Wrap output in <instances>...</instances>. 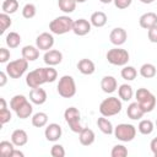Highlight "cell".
Masks as SVG:
<instances>
[{
  "mask_svg": "<svg viewBox=\"0 0 157 157\" xmlns=\"http://www.w3.org/2000/svg\"><path fill=\"white\" fill-rule=\"evenodd\" d=\"M58 78V72L53 66L38 67L29 71L26 76V83L29 88L40 87L43 83L54 82Z\"/></svg>",
  "mask_w": 157,
  "mask_h": 157,
  "instance_id": "cell-1",
  "label": "cell"
},
{
  "mask_svg": "<svg viewBox=\"0 0 157 157\" xmlns=\"http://www.w3.org/2000/svg\"><path fill=\"white\" fill-rule=\"evenodd\" d=\"M72 26H74V20L67 16V15H63L59 17H55L54 20L50 21L49 23V31L53 34H65L70 31H72Z\"/></svg>",
  "mask_w": 157,
  "mask_h": 157,
  "instance_id": "cell-2",
  "label": "cell"
},
{
  "mask_svg": "<svg viewBox=\"0 0 157 157\" xmlns=\"http://www.w3.org/2000/svg\"><path fill=\"white\" fill-rule=\"evenodd\" d=\"M121 108H123V104L118 97H108L101 102L99 113L101 115L109 118V117H114L119 114L121 112Z\"/></svg>",
  "mask_w": 157,
  "mask_h": 157,
  "instance_id": "cell-3",
  "label": "cell"
},
{
  "mask_svg": "<svg viewBox=\"0 0 157 157\" xmlns=\"http://www.w3.org/2000/svg\"><path fill=\"white\" fill-rule=\"evenodd\" d=\"M135 97H136V102L140 104V107L144 109L145 113H150L155 109L156 107V97L147 90V88H137V91L135 92Z\"/></svg>",
  "mask_w": 157,
  "mask_h": 157,
  "instance_id": "cell-4",
  "label": "cell"
},
{
  "mask_svg": "<svg viewBox=\"0 0 157 157\" xmlns=\"http://www.w3.org/2000/svg\"><path fill=\"white\" fill-rule=\"evenodd\" d=\"M56 91L59 93V96H61L63 98H71L76 94V83L72 76L70 75H64L59 78L58 86H56Z\"/></svg>",
  "mask_w": 157,
  "mask_h": 157,
  "instance_id": "cell-5",
  "label": "cell"
},
{
  "mask_svg": "<svg viewBox=\"0 0 157 157\" xmlns=\"http://www.w3.org/2000/svg\"><path fill=\"white\" fill-rule=\"evenodd\" d=\"M105 58H107L109 64L115 65V66H125L128 64V61L130 60L129 52L126 49H123V48H119V47L109 49L107 52Z\"/></svg>",
  "mask_w": 157,
  "mask_h": 157,
  "instance_id": "cell-6",
  "label": "cell"
},
{
  "mask_svg": "<svg viewBox=\"0 0 157 157\" xmlns=\"http://www.w3.org/2000/svg\"><path fill=\"white\" fill-rule=\"evenodd\" d=\"M64 118L72 132L78 134L83 129V126L81 125V113L77 108H75V107L66 108L64 112Z\"/></svg>",
  "mask_w": 157,
  "mask_h": 157,
  "instance_id": "cell-7",
  "label": "cell"
},
{
  "mask_svg": "<svg viewBox=\"0 0 157 157\" xmlns=\"http://www.w3.org/2000/svg\"><path fill=\"white\" fill-rule=\"evenodd\" d=\"M27 69H28V60H26L25 58H21V59H16L7 63L5 71L11 78H20L23 76Z\"/></svg>",
  "mask_w": 157,
  "mask_h": 157,
  "instance_id": "cell-8",
  "label": "cell"
},
{
  "mask_svg": "<svg viewBox=\"0 0 157 157\" xmlns=\"http://www.w3.org/2000/svg\"><path fill=\"white\" fill-rule=\"evenodd\" d=\"M114 136L123 142H130L136 136V128L132 124L121 123L114 128Z\"/></svg>",
  "mask_w": 157,
  "mask_h": 157,
  "instance_id": "cell-9",
  "label": "cell"
},
{
  "mask_svg": "<svg viewBox=\"0 0 157 157\" xmlns=\"http://www.w3.org/2000/svg\"><path fill=\"white\" fill-rule=\"evenodd\" d=\"M54 45V37L52 33L49 32H43L40 33L37 38H36V47L39 49V50H49L52 49Z\"/></svg>",
  "mask_w": 157,
  "mask_h": 157,
  "instance_id": "cell-10",
  "label": "cell"
},
{
  "mask_svg": "<svg viewBox=\"0 0 157 157\" xmlns=\"http://www.w3.org/2000/svg\"><path fill=\"white\" fill-rule=\"evenodd\" d=\"M63 135V130H61V126L56 123H50L45 126V130H44V136L48 141L50 142H56Z\"/></svg>",
  "mask_w": 157,
  "mask_h": 157,
  "instance_id": "cell-11",
  "label": "cell"
},
{
  "mask_svg": "<svg viewBox=\"0 0 157 157\" xmlns=\"http://www.w3.org/2000/svg\"><path fill=\"white\" fill-rule=\"evenodd\" d=\"M128 39V33L124 28L121 27H115L110 31L109 33V40L112 44L119 47V45H123Z\"/></svg>",
  "mask_w": 157,
  "mask_h": 157,
  "instance_id": "cell-12",
  "label": "cell"
},
{
  "mask_svg": "<svg viewBox=\"0 0 157 157\" xmlns=\"http://www.w3.org/2000/svg\"><path fill=\"white\" fill-rule=\"evenodd\" d=\"M43 61L48 66H55L59 65L63 61V53L58 49H49L43 55Z\"/></svg>",
  "mask_w": 157,
  "mask_h": 157,
  "instance_id": "cell-13",
  "label": "cell"
},
{
  "mask_svg": "<svg viewBox=\"0 0 157 157\" xmlns=\"http://www.w3.org/2000/svg\"><path fill=\"white\" fill-rule=\"evenodd\" d=\"M91 22L86 18H78L76 21H74V26H72V32L76 34V36H86L91 32Z\"/></svg>",
  "mask_w": 157,
  "mask_h": 157,
  "instance_id": "cell-14",
  "label": "cell"
},
{
  "mask_svg": "<svg viewBox=\"0 0 157 157\" xmlns=\"http://www.w3.org/2000/svg\"><path fill=\"white\" fill-rule=\"evenodd\" d=\"M101 88L104 93H113L118 88V82L114 76L105 75L101 80Z\"/></svg>",
  "mask_w": 157,
  "mask_h": 157,
  "instance_id": "cell-15",
  "label": "cell"
},
{
  "mask_svg": "<svg viewBox=\"0 0 157 157\" xmlns=\"http://www.w3.org/2000/svg\"><path fill=\"white\" fill-rule=\"evenodd\" d=\"M29 101L33 104H44L47 101V92L45 90L40 88V87H36V88H31L29 91Z\"/></svg>",
  "mask_w": 157,
  "mask_h": 157,
  "instance_id": "cell-16",
  "label": "cell"
},
{
  "mask_svg": "<svg viewBox=\"0 0 157 157\" xmlns=\"http://www.w3.org/2000/svg\"><path fill=\"white\" fill-rule=\"evenodd\" d=\"M139 25H140V27H142L145 29H148V28L156 26L157 25V13H155V12H145L144 15L140 16Z\"/></svg>",
  "mask_w": 157,
  "mask_h": 157,
  "instance_id": "cell-17",
  "label": "cell"
},
{
  "mask_svg": "<svg viewBox=\"0 0 157 157\" xmlns=\"http://www.w3.org/2000/svg\"><path fill=\"white\" fill-rule=\"evenodd\" d=\"M96 140V135L94 131L90 128H83L80 132H78V141L82 146H90Z\"/></svg>",
  "mask_w": 157,
  "mask_h": 157,
  "instance_id": "cell-18",
  "label": "cell"
},
{
  "mask_svg": "<svg viewBox=\"0 0 157 157\" xmlns=\"http://www.w3.org/2000/svg\"><path fill=\"white\" fill-rule=\"evenodd\" d=\"M146 113L144 112V109L140 107V104L137 102H132L128 105L126 109V115L131 119V120H140Z\"/></svg>",
  "mask_w": 157,
  "mask_h": 157,
  "instance_id": "cell-19",
  "label": "cell"
},
{
  "mask_svg": "<svg viewBox=\"0 0 157 157\" xmlns=\"http://www.w3.org/2000/svg\"><path fill=\"white\" fill-rule=\"evenodd\" d=\"M11 141L13 142V145L16 147L25 146L28 141V135L23 129H16L11 134Z\"/></svg>",
  "mask_w": 157,
  "mask_h": 157,
  "instance_id": "cell-20",
  "label": "cell"
},
{
  "mask_svg": "<svg viewBox=\"0 0 157 157\" xmlns=\"http://www.w3.org/2000/svg\"><path fill=\"white\" fill-rule=\"evenodd\" d=\"M77 69L82 75H92L96 71V65L91 59H81L77 63Z\"/></svg>",
  "mask_w": 157,
  "mask_h": 157,
  "instance_id": "cell-21",
  "label": "cell"
},
{
  "mask_svg": "<svg viewBox=\"0 0 157 157\" xmlns=\"http://www.w3.org/2000/svg\"><path fill=\"white\" fill-rule=\"evenodd\" d=\"M22 58H25L28 61H34L39 58V49L34 45H25L21 50Z\"/></svg>",
  "mask_w": 157,
  "mask_h": 157,
  "instance_id": "cell-22",
  "label": "cell"
},
{
  "mask_svg": "<svg viewBox=\"0 0 157 157\" xmlns=\"http://www.w3.org/2000/svg\"><path fill=\"white\" fill-rule=\"evenodd\" d=\"M107 20H108V17H107V15H105L103 11H96V12H93V13L91 15V17H90L91 25H92L93 27H97V28H101V27L105 26Z\"/></svg>",
  "mask_w": 157,
  "mask_h": 157,
  "instance_id": "cell-23",
  "label": "cell"
},
{
  "mask_svg": "<svg viewBox=\"0 0 157 157\" xmlns=\"http://www.w3.org/2000/svg\"><path fill=\"white\" fill-rule=\"evenodd\" d=\"M97 126H98V129L103 132V134H105V135H112V134H114V128H113V124H112V121L109 120V119H107V117H101V118H98L97 119Z\"/></svg>",
  "mask_w": 157,
  "mask_h": 157,
  "instance_id": "cell-24",
  "label": "cell"
},
{
  "mask_svg": "<svg viewBox=\"0 0 157 157\" xmlns=\"http://www.w3.org/2000/svg\"><path fill=\"white\" fill-rule=\"evenodd\" d=\"M118 94H119V98L121 101H130L134 96V91H132V87L129 85V83H123L118 87Z\"/></svg>",
  "mask_w": 157,
  "mask_h": 157,
  "instance_id": "cell-25",
  "label": "cell"
},
{
  "mask_svg": "<svg viewBox=\"0 0 157 157\" xmlns=\"http://www.w3.org/2000/svg\"><path fill=\"white\" fill-rule=\"evenodd\" d=\"M32 125L34 128H43L48 124V114L44 112H38L32 115Z\"/></svg>",
  "mask_w": 157,
  "mask_h": 157,
  "instance_id": "cell-26",
  "label": "cell"
},
{
  "mask_svg": "<svg viewBox=\"0 0 157 157\" xmlns=\"http://www.w3.org/2000/svg\"><path fill=\"white\" fill-rule=\"evenodd\" d=\"M156 72H157V69L151 63H145L140 67V75L144 78H152V77L156 76Z\"/></svg>",
  "mask_w": 157,
  "mask_h": 157,
  "instance_id": "cell-27",
  "label": "cell"
},
{
  "mask_svg": "<svg viewBox=\"0 0 157 157\" xmlns=\"http://www.w3.org/2000/svg\"><path fill=\"white\" fill-rule=\"evenodd\" d=\"M21 36L17 33V32H10L6 34V38H5V42H6V45L11 49L13 48H17L21 43Z\"/></svg>",
  "mask_w": 157,
  "mask_h": 157,
  "instance_id": "cell-28",
  "label": "cell"
},
{
  "mask_svg": "<svg viewBox=\"0 0 157 157\" xmlns=\"http://www.w3.org/2000/svg\"><path fill=\"white\" fill-rule=\"evenodd\" d=\"M16 115L20 118V119H27V118H29L31 115H32V113H33V107H32V104L27 101L23 105H21L16 112Z\"/></svg>",
  "mask_w": 157,
  "mask_h": 157,
  "instance_id": "cell-29",
  "label": "cell"
},
{
  "mask_svg": "<svg viewBox=\"0 0 157 157\" xmlns=\"http://www.w3.org/2000/svg\"><path fill=\"white\" fill-rule=\"evenodd\" d=\"M153 129H155V124L150 119H142V120H140V123L137 125V130L142 135H150V134H152Z\"/></svg>",
  "mask_w": 157,
  "mask_h": 157,
  "instance_id": "cell-30",
  "label": "cell"
},
{
  "mask_svg": "<svg viewBox=\"0 0 157 157\" xmlns=\"http://www.w3.org/2000/svg\"><path fill=\"white\" fill-rule=\"evenodd\" d=\"M76 0H58V6L64 13H71L76 9Z\"/></svg>",
  "mask_w": 157,
  "mask_h": 157,
  "instance_id": "cell-31",
  "label": "cell"
},
{
  "mask_svg": "<svg viewBox=\"0 0 157 157\" xmlns=\"http://www.w3.org/2000/svg\"><path fill=\"white\" fill-rule=\"evenodd\" d=\"M120 75H121V77H123L124 80H126V81H132V80H135L136 76H137V70H136L134 66L125 65V66L121 69Z\"/></svg>",
  "mask_w": 157,
  "mask_h": 157,
  "instance_id": "cell-32",
  "label": "cell"
},
{
  "mask_svg": "<svg viewBox=\"0 0 157 157\" xmlns=\"http://www.w3.org/2000/svg\"><path fill=\"white\" fill-rule=\"evenodd\" d=\"M1 9H2V12L7 15L15 13L18 10V1L17 0H4Z\"/></svg>",
  "mask_w": 157,
  "mask_h": 157,
  "instance_id": "cell-33",
  "label": "cell"
},
{
  "mask_svg": "<svg viewBox=\"0 0 157 157\" xmlns=\"http://www.w3.org/2000/svg\"><path fill=\"white\" fill-rule=\"evenodd\" d=\"M15 150V145L12 141H1L0 142V155L2 157H11L12 151Z\"/></svg>",
  "mask_w": 157,
  "mask_h": 157,
  "instance_id": "cell-34",
  "label": "cell"
},
{
  "mask_svg": "<svg viewBox=\"0 0 157 157\" xmlns=\"http://www.w3.org/2000/svg\"><path fill=\"white\" fill-rule=\"evenodd\" d=\"M27 102V98L23 96V94H15L12 98H11V101H10V108L13 110V112H16L21 105H23L25 103Z\"/></svg>",
  "mask_w": 157,
  "mask_h": 157,
  "instance_id": "cell-35",
  "label": "cell"
},
{
  "mask_svg": "<svg viewBox=\"0 0 157 157\" xmlns=\"http://www.w3.org/2000/svg\"><path fill=\"white\" fill-rule=\"evenodd\" d=\"M36 13H37V7H36L34 4L28 2V4H26V5L22 7V16H23L25 18H27V20L33 18V17L36 16Z\"/></svg>",
  "mask_w": 157,
  "mask_h": 157,
  "instance_id": "cell-36",
  "label": "cell"
},
{
  "mask_svg": "<svg viewBox=\"0 0 157 157\" xmlns=\"http://www.w3.org/2000/svg\"><path fill=\"white\" fill-rule=\"evenodd\" d=\"M12 25V20L10 18V15L5 13V12H1L0 13V33L4 34L5 31Z\"/></svg>",
  "mask_w": 157,
  "mask_h": 157,
  "instance_id": "cell-37",
  "label": "cell"
},
{
  "mask_svg": "<svg viewBox=\"0 0 157 157\" xmlns=\"http://www.w3.org/2000/svg\"><path fill=\"white\" fill-rule=\"evenodd\" d=\"M112 157H125L128 156V148L124 145H115L110 151Z\"/></svg>",
  "mask_w": 157,
  "mask_h": 157,
  "instance_id": "cell-38",
  "label": "cell"
},
{
  "mask_svg": "<svg viewBox=\"0 0 157 157\" xmlns=\"http://www.w3.org/2000/svg\"><path fill=\"white\" fill-rule=\"evenodd\" d=\"M50 155L53 157H64L65 156V148L60 144H54L50 148Z\"/></svg>",
  "mask_w": 157,
  "mask_h": 157,
  "instance_id": "cell-39",
  "label": "cell"
},
{
  "mask_svg": "<svg viewBox=\"0 0 157 157\" xmlns=\"http://www.w3.org/2000/svg\"><path fill=\"white\" fill-rule=\"evenodd\" d=\"M11 118H12L11 112L7 108L6 109H0V123H1V125L9 123L11 120Z\"/></svg>",
  "mask_w": 157,
  "mask_h": 157,
  "instance_id": "cell-40",
  "label": "cell"
},
{
  "mask_svg": "<svg viewBox=\"0 0 157 157\" xmlns=\"http://www.w3.org/2000/svg\"><path fill=\"white\" fill-rule=\"evenodd\" d=\"M147 37L151 43H157V25L147 29Z\"/></svg>",
  "mask_w": 157,
  "mask_h": 157,
  "instance_id": "cell-41",
  "label": "cell"
},
{
  "mask_svg": "<svg viewBox=\"0 0 157 157\" xmlns=\"http://www.w3.org/2000/svg\"><path fill=\"white\" fill-rule=\"evenodd\" d=\"M113 2H114V5H115L117 9L124 10V9H128V7L131 5L132 0H114Z\"/></svg>",
  "mask_w": 157,
  "mask_h": 157,
  "instance_id": "cell-42",
  "label": "cell"
},
{
  "mask_svg": "<svg viewBox=\"0 0 157 157\" xmlns=\"http://www.w3.org/2000/svg\"><path fill=\"white\" fill-rule=\"evenodd\" d=\"M10 59V50L6 48H0V63L4 64Z\"/></svg>",
  "mask_w": 157,
  "mask_h": 157,
  "instance_id": "cell-43",
  "label": "cell"
},
{
  "mask_svg": "<svg viewBox=\"0 0 157 157\" xmlns=\"http://www.w3.org/2000/svg\"><path fill=\"white\" fill-rule=\"evenodd\" d=\"M7 72L6 71H0V87H4L7 82Z\"/></svg>",
  "mask_w": 157,
  "mask_h": 157,
  "instance_id": "cell-44",
  "label": "cell"
},
{
  "mask_svg": "<svg viewBox=\"0 0 157 157\" xmlns=\"http://www.w3.org/2000/svg\"><path fill=\"white\" fill-rule=\"evenodd\" d=\"M150 147H151V151L153 153L155 157H157V137L152 139L151 142H150Z\"/></svg>",
  "mask_w": 157,
  "mask_h": 157,
  "instance_id": "cell-45",
  "label": "cell"
},
{
  "mask_svg": "<svg viewBox=\"0 0 157 157\" xmlns=\"http://www.w3.org/2000/svg\"><path fill=\"white\" fill-rule=\"evenodd\" d=\"M11 157H25V153L22 152V151H20V150H13L12 151V153H11Z\"/></svg>",
  "mask_w": 157,
  "mask_h": 157,
  "instance_id": "cell-46",
  "label": "cell"
},
{
  "mask_svg": "<svg viewBox=\"0 0 157 157\" xmlns=\"http://www.w3.org/2000/svg\"><path fill=\"white\" fill-rule=\"evenodd\" d=\"M0 109H6L7 108V104H6V101H5V98H0Z\"/></svg>",
  "mask_w": 157,
  "mask_h": 157,
  "instance_id": "cell-47",
  "label": "cell"
},
{
  "mask_svg": "<svg viewBox=\"0 0 157 157\" xmlns=\"http://www.w3.org/2000/svg\"><path fill=\"white\" fill-rule=\"evenodd\" d=\"M142 4H152L155 0H140Z\"/></svg>",
  "mask_w": 157,
  "mask_h": 157,
  "instance_id": "cell-48",
  "label": "cell"
},
{
  "mask_svg": "<svg viewBox=\"0 0 157 157\" xmlns=\"http://www.w3.org/2000/svg\"><path fill=\"white\" fill-rule=\"evenodd\" d=\"M102 4H110V2H113L114 0H99Z\"/></svg>",
  "mask_w": 157,
  "mask_h": 157,
  "instance_id": "cell-49",
  "label": "cell"
},
{
  "mask_svg": "<svg viewBox=\"0 0 157 157\" xmlns=\"http://www.w3.org/2000/svg\"><path fill=\"white\" fill-rule=\"evenodd\" d=\"M87 0H76V2H78V4H82V2H86Z\"/></svg>",
  "mask_w": 157,
  "mask_h": 157,
  "instance_id": "cell-50",
  "label": "cell"
},
{
  "mask_svg": "<svg viewBox=\"0 0 157 157\" xmlns=\"http://www.w3.org/2000/svg\"><path fill=\"white\" fill-rule=\"evenodd\" d=\"M156 126H157V120H156Z\"/></svg>",
  "mask_w": 157,
  "mask_h": 157,
  "instance_id": "cell-51",
  "label": "cell"
}]
</instances>
